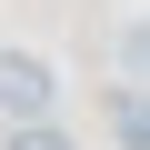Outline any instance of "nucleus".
<instances>
[{
  "label": "nucleus",
  "mask_w": 150,
  "mask_h": 150,
  "mask_svg": "<svg viewBox=\"0 0 150 150\" xmlns=\"http://www.w3.org/2000/svg\"><path fill=\"white\" fill-rule=\"evenodd\" d=\"M60 110V70L40 50H0V130H20V120H50Z\"/></svg>",
  "instance_id": "f257e3e1"
},
{
  "label": "nucleus",
  "mask_w": 150,
  "mask_h": 150,
  "mask_svg": "<svg viewBox=\"0 0 150 150\" xmlns=\"http://www.w3.org/2000/svg\"><path fill=\"white\" fill-rule=\"evenodd\" d=\"M100 120H110V140H120V150H150V90H140V80L100 90Z\"/></svg>",
  "instance_id": "f03ea898"
},
{
  "label": "nucleus",
  "mask_w": 150,
  "mask_h": 150,
  "mask_svg": "<svg viewBox=\"0 0 150 150\" xmlns=\"http://www.w3.org/2000/svg\"><path fill=\"white\" fill-rule=\"evenodd\" d=\"M110 60H120V80H140V90H150V10H130V20H120Z\"/></svg>",
  "instance_id": "7ed1b4c3"
},
{
  "label": "nucleus",
  "mask_w": 150,
  "mask_h": 150,
  "mask_svg": "<svg viewBox=\"0 0 150 150\" xmlns=\"http://www.w3.org/2000/svg\"><path fill=\"white\" fill-rule=\"evenodd\" d=\"M0 150H80V140H70V130H60V110H50V120H20V130H0Z\"/></svg>",
  "instance_id": "20e7f679"
}]
</instances>
